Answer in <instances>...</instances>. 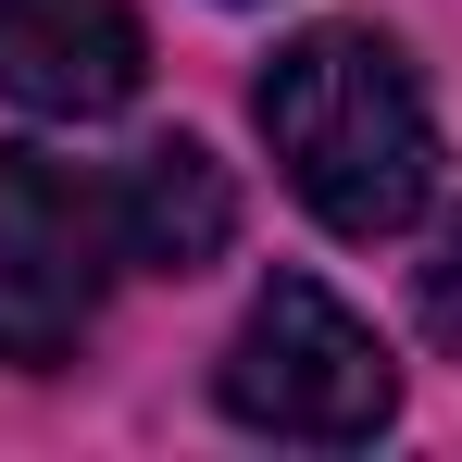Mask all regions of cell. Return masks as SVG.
<instances>
[{
  "mask_svg": "<svg viewBox=\"0 0 462 462\" xmlns=\"http://www.w3.org/2000/svg\"><path fill=\"white\" fill-rule=\"evenodd\" d=\"M412 312H425V337H438V350L462 363V213L438 226V250L412 263Z\"/></svg>",
  "mask_w": 462,
  "mask_h": 462,
  "instance_id": "obj_6",
  "label": "cell"
},
{
  "mask_svg": "<svg viewBox=\"0 0 462 462\" xmlns=\"http://www.w3.org/2000/svg\"><path fill=\"white\" fill-rule=\"evenodd\" d=\"M263 138L337 237H400L438 188V113L425 76L375 25H300L263 63Z\"/></svg>",
  "mask_w": 462,
  "mask_h": 462,
  "instance_id": "obj_1",
  "label": "cell"
},
{
  "mask_svg": "<svg viewBox=\"0 0 462 462\" xmlns=\"http://www.w3.org/2000/svg\"><path fill=\"white\" fill-rule=\"evenodd\" d=\"M100 200H113V263H138V275H200L237 237V175L200 138H151Z\"/></svg>",
  "mask_w": 462,
  "mask_h": 462,
  "instance_id": "obj_5",
  "label": "cell"
},
{
  "mask_svg": "<svg viewBox=\"0 0 462 462\" xmlns=\"http://www.w3.org/2000/svg\"><path fill=\"white\" fill-rule=\"evenodd\" d=\"M226 412L237 425H263V438H300V450H363L400 425V363H387V337L363 312L337 300V288H312V275H275L250 325L226 337Z\"/></svg>",
  "mask_w": 462,
  "mask_h": 462,
  "instance_id": "obj_2",
  "label": "cell"
},
{
  "mask_svg": "<svg viewBox=\"0 0 462 462\" xmlns=\"http://www.w3.org/2000/svg\"><path fill=\"white\" fill-rule=\"evenodd\" d=\"M151 76V38L125 0H0V100L25 113H113Z\"/></svg>",
  "mask_w": 462,
  "mask_h": 462,
  "instance_id": "obj_4",
  "label": "cell"
},
{
  "mask_svg": "<svg viewBox=\"0 0 462 462\" xmlns=\"http://www.w3.org/2000/svg\"><path fill=\"white\" fill-rule=\"evenodd\" d=\"M113 288V200L51 151H0V363H63Z\"/></svg>",
  "mask_w": 462,
  "mask_h": 462,
  "instance_id": "obj_3",
  "label": "cell"
}]
</instances>
